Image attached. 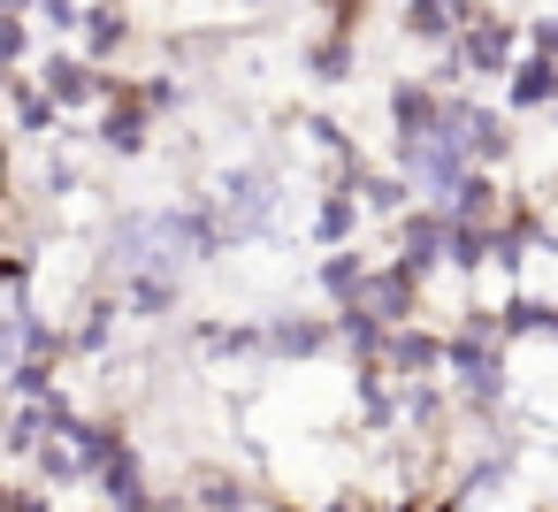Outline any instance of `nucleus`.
Instances as JSON below:
<instances>
[{"mask_svg":"<svg viewBox=\"0 0 558 512\" xmlns=\"http://www.w3.org/2000/svg\"><path fill=\"white\" fill-rule=\"evenodd\" d=\"M199 222H177V215H146V222H123L116 230V276H138V298L154 306L169 291V276L199 253Z\"/></svg>","mask_w":558,"mask_h":512,"instance_id":"f257e3e1","label":"nucleus"},{"mask_svg":"<svg viewBox=\"0 0 558 512\" xmlns=\"http://www.w3.org/2000/svg\"><path fill=\"white\" fill-rule=\"evenodd\" d=\"M222 222L230 230H260L268 222V184L260 176H230L222 184Z\"/></svg>","mask_w":558,"mask_h":512,"instance_id":"f03ea898","label":"nucleus"}]
</instances>
